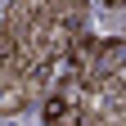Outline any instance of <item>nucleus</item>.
Here are the masks:
<instances>
[{"label":"nucleus","mask_w":126,"mask_h":126,"mask_svg":"<svg viewBox=\"0 0 126 126\" xmlns=\"http://www.w3.org/2000/svg\"><path fill=\"white\" fill-rule=\"evenodd\" d=\"M86 126H122V113H99V117H90Z\"/></svg>","instance_id":"20e7f679"},{"label":"nucleus","mask_w":126,"mask_h":126,"mask_svg":"<svg viewBox=\"0 0 126 126\" xmlns=\"http://www.w3.org/2000/svg\"><path fill=\"white\" fill-rule=\"evenodd\" d=\"M27 99H32V94H27V81H23V77H9V72H0V117L18 113Z\"/></svg>","instance_id":"f03ea898"},{"label":"nucleus","mask_w":126,"mask_h":126,"mask_svg":"<svg viewBox=\"0 0 126 126\" xmlns=\"http://www.w3.org/2000/svg\"><path fill=\"white\" fill-rule=\"evenodd\" d=\"M122 36H113V41H99V54H94V63H90V72L94 77H122Z\"/></svg>","instance_id":"f257e3e1"},{"label":"nucleus","mask_w":126,"mask_h":126,"mask_svg":"<svg viewBox=\"0 0 126 126\" xmlns=\"http://www.w3.org/2000/svg\"><path fill=\"white\" fill-rule=\"evenodd\" d=\"M45 122H50V126H86V113H81V104L50 99V108H45Z\"/></svg>","instance_id":"7ed1b4c3"}]
</instances>
